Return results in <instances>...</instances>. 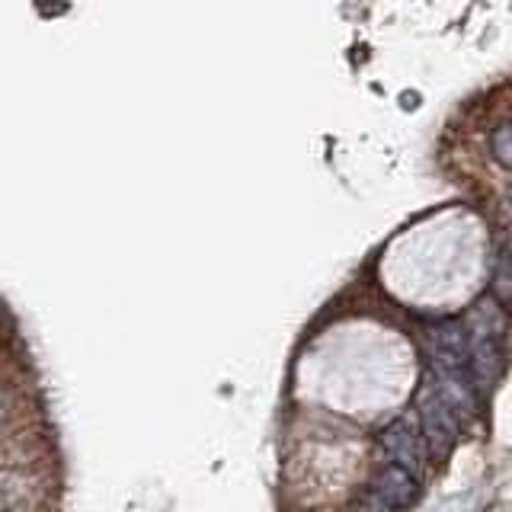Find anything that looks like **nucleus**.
I'll return each instance as SVG.
<instances>
[{"instance_id": "nucleus-1", "label": "nucleus", "mask_w": 512, "mask_h": 512, "mask_svg": "<svg viewBox=\"0 0 512 512\" xmlns=\"http://www.w3.org/2000/svg\"><path fill=\"white\" fill-rule=\"evenodd\" d=\"M416 426H420V436H423V445H426V455H432L436 461H445L452 455V448L458 445L461 439V426L468 423L464 416L452 407V400H448L439 388L436 381L426 375L423 388H420V404H416Z\"/></svg>"}, {"instance_id": "nucleus-2", "label": "nucleus", "mask_w": 512, "mask_h": 512, "mask_svg": "<svg viewBox=\"0 0 512 512\" xmlns=\"http://www.w3.org/2000/svg\"><path fill=\"white\" fill-rule=\"evenodd\" d=\"M378 448L384 455V464H397V468L410 471L413 477H423L426 445L413 416H397L394 423L384 426V432L378 436Z\"/></svg>"}, {"instance_id": "nucleus-3", "label": "nucleus", "mask_w": 512, "mask_h": 512, "mask_svg": "<svg viewBox=\"0 0 512 512\" xmlns=\"http://www.w3.org/2000/svg\"><path fill=\"white\" fill-rule=\"evenodd\" d=\"M368 493H372L381 506H388L391 512H404L420 500V477L397 468V464H381L372 477V490Z\"/></svg>"}, {"instance_id": "nucleus-4", "label": "nucleus", "mask_w": 512, "mask_h": 512, "mask_svg": "<svg viewBox=\"0 0 512 512\" xmlns=\"http://www.w3.org/2000/svg\"><path fill=\"white\" fill-rule=\"evenodd\" d=\"M490 154L500 167L512 170V122H500L490 132Z\"/></svg>"}, {"instance_id": "nucleus-5", "label": "nucleus", "mask_w": 512, "mask_h": 512, "mask_svg": "<svg viewBox=\"0 0 512 512\" xmlns=\"http://www.w3.org/2000/svg\"><path fill=\"white\" fill-rule=\"evenodd\" d=\"M506 202H509V215H512V192H509V199H506Z\"/></svg>"}]
</instances>
